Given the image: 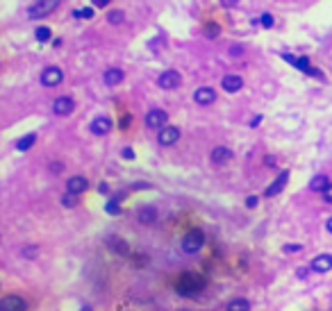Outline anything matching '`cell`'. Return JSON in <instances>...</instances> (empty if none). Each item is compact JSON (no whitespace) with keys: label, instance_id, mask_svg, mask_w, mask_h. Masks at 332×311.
Wrapping results in <instances>:
<instances>
[{"label":"cell","instance_id":"20","mask_svg":"<svg viewBox=\"0 0 332 311\" xmlns=\"http://www.w3.org/2000/svg\"><path fill=\"white\" fill-rule=\"evenodd\" d=\"M232 159V150L230 148H223V145H219V148H214V150H212V161H214V164H228V161Z\"/></svg>","mask_w":332,"mask_h":311},{"label":"cell","instance_id":"34","mask_svg":"<svg viewBox=\"0 0 332 311\" xmlns=\"http://www.w3.org/2000/svg\"><path fill=\"white\" fill-rule=\"evenodd\" d=\"M257 202H259V200L255 198V195H250V198L246 200V207H250V209H252V207H257Z\"/></svg>","mask_w":332,"mask_h":311},{"label":"cell","instance_id":"32","mask_svg":"<svg viewBox=\"0 0 332 311\" xmlns=\"http://www.w3.org/2000/svg\"><path fill=\"white\" fill-rule=\"evenodd\" d=\"M130 123H132V116H130V114H125V116L121 118V129H128Z\"/></svg>","mask_w":332,"mask_h":311},{"label":"cell","instance_id":"30","mask_svg":"<svg viewBox=\"0 0 332 311\" xmlns=\"http://www.w3.org/2000/svg\"><path fill=\"white\" fill-rule=\"evenodd\" d=\"M105 209H107V211H109V214H114V216H116V214H118V211H121V209H118V200H116V198H114V200H112V202H107V207H105Z\"/></svg>","mask_w":332,"mask_h":311},{"label":"cell","instance_id":"8","mask_svg":"<svg viewBox=\"0 0 332 311\" xmlns=\"http://www.w3.org/2000/svg\"><path fill=\"white\" fill-rule=\"evenodd\" d=\"M62 80H64V73H62V68H57V66H48V68L41 73L43 86H57V84H62Z\"/></svg>","mask_w":332,"mask_h":311},{"label":"cell","instance_id":"10","mask_svg":"<svg viewBox=\"0 0 332 311\" xmlns=\"http://www.w3.org/2000/svg\"><path fill=\"white\" fill-rule=\"evenodd\" d=\"M73 109H75V100L69 96H59L57 100L53 102V112L57 114V116H69Z\"/></svg>","mask_w":332,"mask_h":311},{"label":"cell","instance_id":"38","mask_svg":"<svg viewBox=\"0 0 332 311\" xmlns=\"http://www.w3.org/2000/svg\"><path fill=\"white\" fill-rule=\"evenodd\" d=\"M298 250H300L298 243H294V246H287V248H284V252H298Z\"/></svg>","mask_w":332,"mask_h":311},{"label":"cell","instance_id":"28","mask_svg":"<svg viewBox=\"0 0 332 311\" xmlns=\"http://www.w3.org/2000/svg\"><path fill=\"white\" fill-rule=\"evenodd\" d=\"M75 18H93V9L91 7H82V9H73Z\"/></svg>","mask_w":332,"mask_h":311},{"label":"cell","instance_id":"19","mask_svg":"<svg viewBox=\"0 0 332 311\" xmlns=\"http://www.w3.org/2000/svg\"><path fill=\"white\" fill-rule=\"evenodd\" d=\"M102 80H105V84L116 86V84H121V82L125 80V73L121 68H107V70H105V75H102Z\"/></svg>","mask_w":332,"mask_h":311},{"label":"cell","instance_id":"41","mask_svg":"<svg viewBox=\"0 0 332 311\" xmlns=\"http://www.w3.org/2000/svg\"><path fill=\"white\" fill-rule=\"evenodd\" d=\"M259 121H262V116H255V118H252V121H250V127H255V125H259Z\"/></svg>","mask_w":332,"mask_h":311},{"label":"cell","instance_id":"33","mask_svg":"<svg viewBox=\"0 0 332 311\" xmlns=\"http://www.w3.org/2000/svg\"><path fill=\"white\" fill-rule=\"evenodd\" d=\"M323 198H326V202H330V204H332V184L326 188V191H323Z\"/></svg>","mask_w":332,"mask_h":311},{"label":"cell","instance_id":"29","mask_svg":"<svg viewBox=\"0 0 332 311\" xmlns=\"http://www.w3.org/2000/svg\"><path fill=\"white\" fill-rule=\"evenodd\" d=\"M21 254H23V257H27V259H32V257H37V254H39V248L37 246H25L21 250Z\"/></svg>","mask_w":332,"mask_h":311},{"label":"cell","instance_id":"6","mask_svg":"<svg viewBox=\"0 0 332 311\" xmlns=\"http://www.w3.org/2000/svg\"><path fill=\"white\" fill-rule=\"evenodd\" d=\"M27 302L23 300L21 295H5L0 300V311H25Z\"/></svg>","mask_w":332,"mask_h":311},{"label":"cell","instance_id":"3","mask_svg":"<svg viewBox=\"0 0 332 311\" xmlns=\"http://www.w3.org/2000/svg\"><path fill=\"white\" fill-rule=\"evenodd\" d=\"M59 5H62V0H39L37 5H32L27 9V16L30 18H46V16H50Z\"/></svg>","mask_w":332,"mask_h":311},{"label":"cell","instance_id":"12","mask_svg":"<svg viewBox=\"0 0 332 311\" xmlns=\"http://www.w3.org/2000/svg\"><path fill=\"white\" fill-rule=\"evenodd\" d=\"M287 180H289V171H282L278 177H275V182L271 184L266 191H264V195H266V198H273V195H278L280 191L287 187Z\"/></svg>","mask_w":332,"mask_h":311},{"label":"cell","instance_id":"23","mask_svg":"<svg viewBox=\"0 0 332 311\" xmlns=\"http://www.w3.org/2000/svg\"><path fill=\"white\" fill-rule=\"evenodd\" d=\"M37 143V134H25L23 139H18V143H16V148L21 152H25V150H30L32 145Z\"/></svg>","mask_w":332,"mask_h":311},{"label":"cell","instance_id":"26","mask_svg":"<svg viewBox=\"0 0 332 311\" xmlns=\"http://www.w3.org/2000/svg\"><path fill=\"white\" fill-rule=\"evenodd\" d=\"M62 204L64 207H69V209H73L75 204H78V193H73V191H69V193L62 198Z\"/></svg>","mask_w":332,"mask_h":311},{"label":"cell","instance_id":"14","mask_svg":"<svg viewBox=\"0 0 332 311\" xmlns=\"http://www.w3.org/2000/svg\"><path fill=\"white\" fill-rule=\"evenodd\" d=\"M86 188H89V182H86V177H82V175H73L66 182V191H73V193H84Z\"/></svg>","mask_w":332,"mask_h":311},{"label":"cell","instance_id":"27","mask_svg":"<svg viewBox=\"0 0 332 311\" xmlns=\"http://www.w3.org/2000/svg\"><path fill=\"white\" fill-rule=\"evenodd\" d=\"M34 37H37V41H41V43H46V41H50V30L48 27H37V32H34Z\"/></svg>","mask_w":332,"mask_h":311},{"label":"cell","instance_id":"2","mask_svg":"<svg viewBox=\"0 0 332 311\" xmlns=\"http://www.w3.org/2000/svg\"><path fill=\"white\" fill-rule=\"evenodd\" d=\"M203 246H205V232L200 230V227H191V230L182 236V252L196 254V252H200Z\"/></svg>","mask_w":332,"mask_h":311},{"label":"cell","instance_id":"15","mask_svg":"<svg viewBox=\"0 0 332 311\" xmlns=\"http://www.w3.org/2000/svg\"><path fill=\"white\" fill-rule=\"evenodd\" d=\"M330 268H332V254H319L312 261V270L314 273H328Z\"/></svg>","mask_w":332,"mask_h":311},{"label":"cell","instance_id":"36","mask_svg":"<svg viewBox=\"0 0 332 311\" xmlns=\"http://www.w3.org/2000/svg\"><path fill=\"white\" fill-rule=\"evenodd\" d=\"M91 2H93V7H107L112 0H91Z\"/></svg>","mask_w":332,"mask_h":311},{"label":"cell","instance_id":"1","mask_svg":"<svg viewBox=\"0 0 332 311\" xmlns=\"http://www.w3.org/2000/svg\"><path fill=\"white\" fill-rule=\"evenodd\" d=\"M205 289H207V279H205V275L191 273V270L182 273L175 282V293L180 295V298H189V300H191V298H198Z\"/></svg>","mask_w":332,"mask_h":311},{"label":"cell","instance_id":"31","mask_svg":"<svg viewBox=\"0 0 332 311\" xmlns=\"http://www.w3.org/2000/svg\"><path fill=\"white\" fill-rule=\"evenodd\" d=\"M259 23H262L264 27H273V16H271V14H262Z\"/></svg>","mask_w":332,"mask_h":311},{"label":"cell","instance_id":"21","mask_svg":"<svg viewBox=\"0 0 332 311\" xmlns=\"http://www.w3.org/2000/svg\"><path fill=\"white\" fill-rule=\"evenodd\" d=\"M137 218H139V223H144V225H153L157 220V209L155 207H141Z\"/></svg>","mask_w":332,"mask_h":311},{"label":"cell","instance_id":"22","mask_svg":"<svg viewBox=\"0 0 332 311\" xmlns=\"http://www.w3.org/2000/svg\"><path fill=\"white\" fill-rule=\"evenodd\" d=\"M225 309H228V311H248V309H250V302L244 300V298H237V300L228 302Z\"/></svg>","mask_w":332,"mask_h":311},{"label":"cell","instance_id":"9","mask_svg":"<svg viewBox=\"0 0 332 311\" xmlns=\"http://www.w3.org/2000/svg\"><path fill=\"white\" fill-rule=\"evenodd\" d=\"M177 139H180V129L173 127V125H164V127L160 129V134H157L160 145H175Z\"/></svg>","mask_w":332,"mask_h":311},{"label":"cell","instance_id":"5","mask_svg":"<svg viewBox=\"0 0 332 311\" xmlns=\"http://www.w3.org/2000/svg\"><path fill=\"white\" fill-rule=\"evenodd\" d=\"M146 127L150 129H162L166 125V121H168V114L164 112V109H150L148 114H146Z\"/></svg>","mask_w":332,"mask_h":311},{"label":"cell","instance_id":"39","mask_svg":"<svg viewBox=\"0 0 332 311\" xmlns=\"http://www.w3.org/2000/svg\"><path fill=\"white\" fill-rule=\"evenodd\" d=\"M62 168H64V166H62V164H59V161H57V164H50V171H53L55 175H57V173L62 171Z\"/></svg>","mask_w":332,"mask_h":311},{"label":"cell","instance_id":"13","mask_svg":"<svg viewBox=\"0 0 332 311\" xmlns=\"http://www.w3.org/2000/svg\"><path fill=\"white\" fill-rule=\"evenodd\" d=\"M193 100L198 102V105H203V107H207V105H212V102L216 100V93H214V89H209V86H200V89H196V93H193Z\"/></svg>","mask_w":332,"mask_h":311},{"label":"cell","instance_id":"11","mask_svg":"<svg viewBox=\"0 0 332 311\" xmlns=\"http://www.w3.org/2000/svg\"><path fill=\"white\" fill-rule=\"evenodd\" d=\"M109 129H112V121L107 116H98L91 121V134L105 136V134H109Z\"/></svg>","mask_w":332,"mask_h":311},{"label":"cell","instance_id":"18","mask_svg":"<svg viewBox=\"0 0 332 311\" xmlns=\"http://www.w3.org/2000/svg\"><path fill=\"white\" fill-rule=\"evenodd\" d=\"M221 86H223V91H228V93H237L241 86H244V80H241L239 75H225Z\"/></svg>","mask_w":332,"mask_h":311},{"label":"cell","instance_id":"25","mask_svg":"<svg viewBox=\"0 0 332 311\" xmlns=\"http://www.w3.org/2000/svg\"><path fill=\"white\" fill-rule=\"evenodd\" d=\"M203 34H205L207 39H216V37L221 34V27L216 25V23H207V25L203 27Z\"/></svg>","mask_w":332,"mask_h":311},{"label":"cell","instance_id":"42","mask_svg":"<svg viewBox=\"0 0 332 311\" xmlns=\"http://www.w3.org/2000/svg\"><path fill=\"white\" fill-rule=\"evenodd\" d=\"M326 227H328V232H330V234H332V218L328 220V225H326Z\"/></svg>","mask_w":332,"mask_h":311},{"label":"cell","instance_id":"17","mask_svg":"<svg viewBox=\"0 0 332 311\" xmlns=\"http://www.w3.org/2000/svg\"><path fill=\"white\" fill-rule=\"evenodd\" d=\"M107 248H109V250H114L116 254H121V257L130 254V246L123 241V239H118V236H109V239H107Z\"/></svg>","mask_w":332,"mask_h":311},{"label":"cell","instance_id":"35","mask_svg":"<svg viewBox=\"0 0 332 311\" xmlns=\"http://www.w3.org/2000/svg\"><path fill=\"white\" fill-rule=\"evenodd\" d=\"M237 2H239V0H221V5L228 7V9H230V7H237Z\"/></svg>","mask_w":332,"mask_h":311},{"label":"cell","instance_id":"40","mask_svg":"<svg viewBox=\"0 0 332 311\" xmlns=\"http://www.w3.org/2000/svg\"><path fill=\"white\" fill-rule=\"evenodd\" d=\"M244 53V48H241V46H237V48H230V55H241Z\"/></svg>","mask_w":332,"mask_h":311},{"label":"cell","instance_id":"24","mask_svg":"<svg viewBox=\"0 0 332 311\" xmlns=\"http://www.w3.org/2000/svg\"><path fill=\"white\" fill-rule=\"evenodd\" d=\"M107 21H109V25H121L125 21V14L121 9H112L107 14Z\"/></svg>","mask_w":332,"mask_h":311},{"label":"cell","instance_id":"37","mask_svg":"<svg viewBox=\"0 0 332 311\" xmlns=\"http://www.w3.org/2000/svg\"><path fill=\"white\" fill-rule=\"evenodd\" d=\"M123 157L125 159H134V150L132 148H123Z\"/></svg>","mask_w":332,"mask_h":311},{"label":"cell","instance_id":"16","mask_svg":"<svg viewBox=\"0 0 332 311\" xmlns=\"http://www.w3.org/2000/svg\"><path fill=\"white\" fill-rule=\"evenodd\" d=\"M330 180H328V175H323V173H319V175H314L310 180V191H314V193H323L328 187H330Z\"/></svg>","mask_w":332,"mask_h":311},{"label":"cell","instance_id":"4","mask_svg":"<svg viewBox=\"0 0 332 311\" xmlns=\"http://www.w3.org/2000/svg\"><path fill=\"white\" fill-rule=\"evenodd\" d=\"M182 84V75L177 70H164L160 77H157V86L164 89V91H173L177 86Z\"/></svg>","mask_w":332,"mask_h":311},{"label":"cell","instance_id":"7","mask_svg":"<svg viewBox=\"0 0 332 311\" xmlns=\"http://www.w3.org/2000/svg\"><path fill=\"white\" fill-rule=\"evenodd\" d=\"M284 59H287V62H291V64H294L298 70H303V73H310V75H314V77H323L321 70H316L307 57H291V55H284Z\"/></svg>","mask_w":332,"mask_h":311}]
</instances>
